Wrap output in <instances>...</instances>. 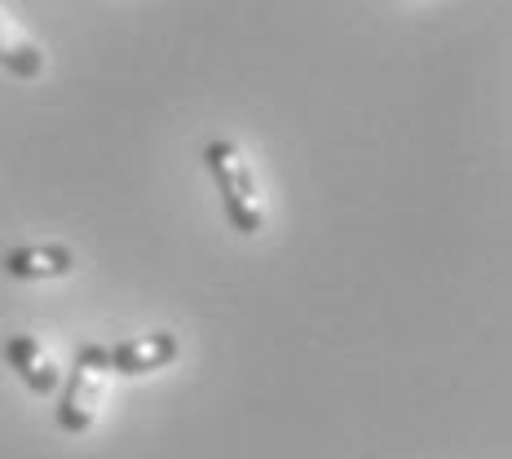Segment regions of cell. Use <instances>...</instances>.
I'll use <instances>...</instances> for the list:
<instances>
[{"instance_id": "obj_4", "label": "cell", "mask_w": 512, "mask_h": 459, "mask_svg": "<svg viewBox=\"0 0 512 459\" xmlns=\"http://www.w3.org/2000/svg\"><path fill=\"white\" fill-rule=\"evenodd\" d=\"M0 270L18 283H45V279H67L76 270V252L67 243H27V248H9L0 256Z\"/></svg>"}, {"instance_id": "obj_1", "label": "cell", "mask_w": 512, "mask_h": 459, "mask_svg": "<svg viewBox=\"0 0 512 459\" xmlns=\"http://www.w3.org/2000/svg\"><path fill=\"white\" fill-rule=\"evenodd\" d=\"M204 168L208 177L217 181V195L221 208H226L230 226L239 234H261L265 230V195H261V181L252 173V159L243 155L239 142L230 137H217V142L204 146Z\"/></svg>"}, {"instance_id": "obj_3", "label": "cell", "mask_w": 512, "mask_h": 459, "mask_svg": "<svg viewBox=\"0 0 512 459\" xmlns=\"http://www.w3.org/2000/svg\"><path fill=\"white\" fill-rule=\"evenodd\" d=\"M106 358H111V371L115 376H155V371L173 367L181 358V340L173 332H151V336H128L120 345L106 349Z\"/></svg>"}, {"instance_id": "obj_5", "label": "cell", "mask_w": 512, "mask_h": 459, "mask_svg": "<svg viewBox=\"0 0 512 459\" xmlns=\"http://www.w3.org/2000/svg\"><path fill=\"white\" fill-rule=\"evenodd\" d=\"M5 362L18 371V380L27 384L36 398H49V393H58L62 389V371H58V362L49 358V349L40 345L36 336H9L5 340Z\"/></svg>"}, {"instance_id": "obj_2", "label": "cell", "mask_w": 512, "mask_h": 459, "mask_svg": "<svg viewBox=\"0 0 512 459\" xmlns=\"http://www.w3.org/2000/svg\"><path fill=\"white\" fill-rule=\"evenodd\" d=\"M111 358L102 345H80L76 349V367L62 380V398H58V429L71 437L93 433V424L102 420L106 393H111Z\"/></svg>"}, {"instance_id": "obj_6", "label": "cell", "mask_w": 512, "mask_h": 459, "mask_svg": "<svg viewBox=\"0 0 512 459\" xmlns=\"http://www.w3.org/2000/svg\"><path fill=\"white\" fill-rule=\"evenodd\" d=\"M0 67L18 80H40L49 71V53L40 49L5 9H0Z\"/></svg>"}]
</instances>
